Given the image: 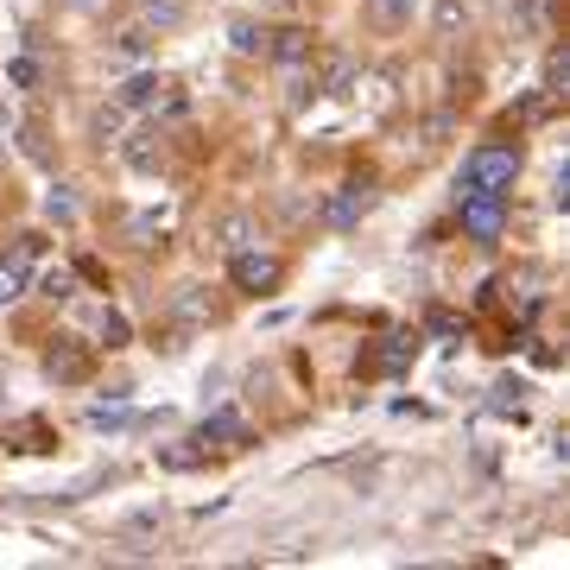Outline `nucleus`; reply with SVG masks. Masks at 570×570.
<instances>
[{
  "mask_svg": "<svg viewBox=\"0 0 570 570\" xmlns=\"http://www.w3.org/2000/svg\"><path fill=\"white\" fill-rule=\"evenodd\" d=\"M514 178H520V152L514 147H482V152H469V165H463V190H501L507 197Z\"/></svg>",
  "mask_w": 570,
  "mask_h": 570,
  "instance_id": "nucleus-1",
  "label": "nucleus"
},
{
  "mask_svg": "<svg viewBox=\"0 0 570 570\" xmlns=\"http://www.w3.org/2000/svg\"><path fill=\"white\" fill-rule=\"evenodd\" d=\"M463 228L476 241H501V190H463Z\"/></svg>",
  "mask_w": 570,
  "mask_h": 570,
  "instance_id": "nucleus-2",
  "label": "nucleus"
},
{
  "mask_svg": "<svg viewBox=\"0 0 570 570\" xmlns=\"http://www.w3.org/2000/svg\"><path fill=\"white\" fill-rule=\"evenodd\" d=\"M266 51H273L279 64H292V71H304V64H311V33H304V26H286V33H266Z\"/></svg>",
  "mask_w": 570,
  "mask_h": 570,
  "instance_id": "nucleus-3",
  "label": "nucleus"
},
{
  "mask_svg": "<svg viewBox=\"0 0 570 570\" xmlns=\"http://www.w3.org/2000/svg\"><path fill=\"white\" fill-rule=\"evenodd\" d=\"M273 279H279V261H273V254H241V261H235V286H241V292H266Z\"/></svg>",
  "mask_w": 570,
  "mask_h": 570,
  "instance_id": "nucleus-4",
  "label": "nucleus"
},
{
  "mask_svg": "<svg viewBox=\"0 0 570 570\" xmlns=\"http://www.w3.org/2000/svg\"><path fill=\"white\" fill-rule=\"evenodd\" d=\"M114 64H147V51H152V33L147 26H127V33H114Z\"/></svg>",
  "mask_w": 570,
  "mask_h": 570,
  "instance_id": "nucleus-5",
  "label": "nucleus"
},
{
  "mask_svg": "<svg viewBox=\"0 0 570 570\" xmlns=\"http://www.w3.org/2000/svg\"><path fill=\"white\" fill-rule=\"evenodd\" d=\"M431 26H438V38L469 33V7H463V0H438V7H431Z\"/></svg>",
  "mask_w": 570,
  "mask_h": 570,
  "instance_id": "nucleus-6",
  "label": "nucleus"
},
{
  "mask_svg": "<svg viewBox=\"0 0 570 570\" xmlns=\"http://www.w3.org/2000/svg\"><path fill=\"white\" fill-rule=\"evenodd\" d=\"M362 210H368V190H362V185H342V197L330 203V223L349 228V223H362Z\"/></svg>",
  "mask_w": 570,
  "mask_h": 570,
  "instance_id": "nucleus-7",
  "label": "nucleus"
},
{
  "mask_svg": "<svg viewBox=\"0 0 570 570\" xmlns=\"http://www.w3.org/2000/svg\"><path fill=\"white\" fill-rule=\"evenodd\" d=\"M159 102V76H127L121 83V109L134 114V109H152Z\"/></svg>",
  "mask_w": 570,
  "mask_h": 570,
  "instance_id": "nucleus-8",
  "label": "nucleus"
},
{
  "mask_svg": "<svg viewBox=\"0 0 570 570\" xmlns=\"http://www.w3.org/2000/svg\"><path fill=\"white\" fill-rule=\"evenodd\" d=\"M45 216H51V223H64V228H71L76 216H83V203L71 197V185H58L51 197H45Z\"/></svg>",
  "mask_w": 570,
  "mask_h": 570,
  "instance_id": "nucleus-9",
  "label": "nucleus"
},
{
  "mask_svg": "<svg viewBox=\"0 0 570 570\" xmlns=\"http://www.w3.org/2000/svg\"><path fill=\"white\" fill-rule=\"evenodd\" d=\"M45 368H51V380H83L89 375V355H83V349H64V355H51Z\"/></svg>",
  "mask_w": 570,
  "mask_h": 570,
  "instance_id": "nucleus-10",
  "label": "nucleus"
},
{
  "mask_svg": "<svg viewBox=\"0 0 570 570\" xmlns=\"http://www.w3.org/2000/svg\"><path fill=\"white\" fill-rule=\"evenodd\" d=\"M203 438H228V444H248V425H241V413H216L210 425H203Z\"/></svg>",
  "mask_w": 570,
  "mask_h": 570,
  "instance_id": "nucleus-11",
  "label": "nucleus"
},
{
  "mask_svg": "<svg viewBox=\"0 0 570 570\" xmlns=\"http://www.w3.org/2000/svg\"><path fill=\"white\" fill-rule=\"evenodd\" d=\"M228 38H235V51H241V58H261V51H266V26H248V20H241Z\"/></svg>",
  "mask_w": 570,
  "mask_h": 570,
  "instance_id": "nucleus-12",
  "label": "nucleus"
},
{
  "mask_svg": "<svg viewBox=\"0 0 570 570\" xmlns=\"http://www.w3.org/2000/svg\"><path fill=\"white\" fill-rule=\"evenodd\" d=\"M159 159H165V147H152V140H127V165H134V172H159Z\"/></svg>",
  "mask_w": 570,
  "mask_h": 570,
  "instance_id": "nucleus-13",
  "label": "nucleus"
},
{
  "mask_svg": "<svg viewBox=\"0 0 570 570\" xmlns=\"http://www.w3.org/2000/svg\"><path fill=\"white\" fill-rule=\"evenodd\" d=\"M545 89H552V96H565L570 89V58L565 51H552V64H545Z\"/></svg>",
  "mask_w": 570,
  "mask_h": 570,
  "instance_id": "nucleus-14",
  "label": "nucleus"
},
{
  "mask_svg": "<svg viewBox=\"0 0 570 570\" xmlns=\"http://www.w3.org/2000/svg\"><path fill=\"white\" fill-rule=\"evenodd\" d=\"M355 89V64L349 58H330V96H349Z\"/></svg>",
  "mask_w": 570,
  "mask_h": 570,
  "instance_id": "nucleus-15",
  "label": "nucleus"
},
{
  "mask_svg": "<svg viewBox=\"0 0 570 570\" xmlns=\"http://www.w3.org/2000/svg\"><path fill=\"white\" fill-rule=\"evenodd\" d=\"M121 127H127V109H121V102H114V109H102V114H96V134H102V140H114Z\"/></svg>",
  "mask_w": 570,
  "mask_h": 570,
  "instance_id": "nucleus-16",
  "label": "nucleus"
},
{
  "mask_svg": "<svg viewBox=\"0 0 570 570\" xmlns=\"http://www.w3.org/2000/svg\"><path fill=\"white\" fill-rule=\"evenodd\" d=\"M380 13H387L393 26H406V20H413V0H380Z\"/></svg>",
  "mask_w": 570,
  "mask_h": 570,
  "instance_id": "nucleus-17",
  "label": "nucleus"
},
{
  "mask_svg": "<svg viewBox=\"0 0 570 570\" xmlns=\"http://www.w3.org/2000/svg\"><path fill=\"white\" fill-rule=\"evenodd\" d=\"M20 299V273H13V266H0V304H13Z\"/></svg>",
  "mask_w": 570,
  "mask_h": 570,
  "instance_id": "nucleus-18",
  "label": "nucleus"
},
{
  "mask_svg": "<svg viewBox=\"0 0 570 570\" xmlns=\"http://www.w3.org/2000/svg\"><path fill=\"white\" fill-rule=\"evenodd\" d=\"M13 83H20V89H33V83H38V64H33V58H20V64H13Z\"/></svg>",
  "mask_w": 570,
  "mask_h": 570,
  "instance_id": "nucleus-19",
  "label": "nucleus"
},
{
  "mask_svg": "<svg viewBox=\"0 0 570 570\" xmlns=\"http://www.w3.org/2000/svg\"><path fill=\"white\" fill-rule=\"evenodd\" d=\"M147 13L152 20H178V0H147Z\"/></svg>",
  "mask_w": 570,
  "mask_h": 570,
  "instance_id": "nucleus-20",
  "label": "nucleus"
},
{
  "mask_svg": "<svg viewBox=\"0 0 570 570\" xmlns=\"http://www.w3.org/2000/svg\"><path fill=\"white\" fill-rule=\"evenodd\" d=\"M76 7H102V0H76Z\"/></svg>",
  "mask_w": 570,
  "mask_h": 570,
  "instance_id": "nucleus-21",
  "label": "nucleus"
}]
</instances>
